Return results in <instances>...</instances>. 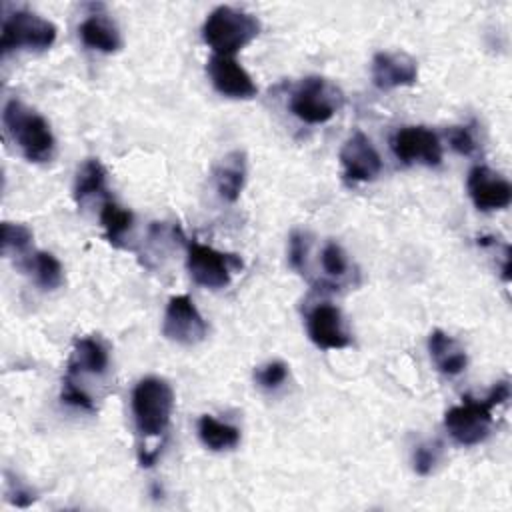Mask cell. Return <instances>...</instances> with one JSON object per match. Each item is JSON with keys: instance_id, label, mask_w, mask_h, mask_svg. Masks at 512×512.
I'll return each instance as SVG.
<instances>
[{"instance_id": "obj_26", "label": "cell", "mask_w": 512, "mask_h": 512, "mask_svg": "<svg viewBox=\"0 0 512 512\" xmlns=\"http://www.w3.org/2000/svg\"><path fill=\"white\" fill-rule=\"evenodd\" d=\"M322 268L330 276H342L348 270V258L340 244L326 242V246L322 248Z\"/></svg>"}, {"instance_id": "obj_1", "label": "cell", "mask_w": 512, "mask_h": 512, "mask_svg": "<svg viewBox=\"0 0 512 512\" xmlns=\"http://www.w3.org/2000/svg\"><path fill=\"white\" fill-rule=\"evenodd\" d=\"M2 124L28 162L42 164L54 158L56 140L50 124L42 114L28 108L22 100L10 98L4 104Z\"/></svg>"}, {"instance_id": "obj_13", "label": "cell", "mask_w": 512, "mask_h": 512, "mask_svg": "<svg viewBox=\"0 0 512 512\" xmlns=\"http://www.w3.org/2000/svg\"><path fill=\"white\" fill-rule=\"evenodd\" d=\"M306 330L310 340L324 350H338L350 346V336L344 330L342 314L336 306L322 302L316 304L306 316Z\"/></svg>"}, {"instance_id": "obj_6", "label": "cell", "mask_w": 512, "mask_h": 512, "mask_svg": "<svg viewBox=\"0 0 512 512\" xmlns=\"http://www.w3.org/2000/svg\"><path fill=\"white\" fill-rule=\"evenodd\" d=\"M56 40V26L30 12V10H16L2 22V38L0 50L2 56L14 50H46Z\"/></svg>"}, {"instance_id": "obj_24", "label": "cell", "mask_w": 512, "mask_h": 512, "mask_svg": "<svg viewBox=\"0 0 512 512\" xmlns=\"http://www.w3.org/2000/svg\"><path fill=\"white\" fill-rule=\"evenodd\" d=\"M256 382L264 388V390H276L278 386L284 384V380L288 378V366L282 360H272L266 362L264 366H260L254 372Z\"/></svg>"}, {"instance_id": "obj_5", "label": "cell", "mask_w": 512, "mask_h": 512, "mask_svg": "<svg viewBox=\"0 0 512 512\" xmlns=\"http://www.w3.org/2000/svg\"><path fill=\"white\" fill-rule=\"evenodd\" d=\"M342 106V92L338 86L320 76L304 78L290 96V110L306 124L328 122Z\"/></svg>"}, {"instance_id": "obj_10", "label": "cell", "mask_w": 512, "mask_h": 512, "mask_svg": "<svg viewBox=\"0 0 512 512\" xmlns=\"http://www.w3.org/2000/svg\"><path fill=\"white\" fill-rule=\"evenodd\" d=\"M344 178L350 182L374 180L382 170V158L364 132H354L340 148Z\"/></svg>"}, {"instance_id": "obj_2", "label": "cell", "mask_w": 512, "mask_h": 512, "mask_svg": "<svg viewBox=\"0 0 512 512\" xmlns=\"http://www.w3.org/2000/svg\"><path fill=\"white\" fill-rule=\"evenodd\" d=\"M510 398V386L506 380L496 382L486 398L466 396L462 404L452 406L444 416V426L454 442L462 446H474L482 442L492 426V412L496 406Z\"/></svg>"}, {"instance_id": "obj_30", "label": "cell", "mask_w": 512, "mask_h": 512, "mask_svg": "<svg viewBox=\"0 0 512 512\" xmlns=\"http://www.w3.org/2000/svg\"><path fill=\"white\" fill-rule=\"evenodd\" d=\"M8 496H10V502L20 508H26L34 502V494L14 480H8Z\"/></svg>"}, {"instance_id": "obj_20", "label": "cell", "mask_w": 512, "mask_h": 512, "mask_svg": "<svg viewBox=\"0 0 512 512\" xmlns=\"http://www.w3.org/2000/svg\"><path fill=\"white\" fill-rule=\"evenodd\" d=\"M30 272H34V280L44 290H56L64 282V270L60 260L50 252H34L24 264Z\"/></svg>"}, {"instance_id": "obj_3", "label": "cell", "mask_w": 512, "mask_h": 512, "mask_svg": "<svg viewBox=\"0 0 512 512\" xmlns=\"http://www.w3.org/2000/svg\"><path fill=\"white\" fill-rule=\"evenodd\" d=\"M260 32V22L256 16L236 10L232 6L214 8L202 26L204 42L214 50V54L232 56L250 44Z\"/></svg>"}, {"instance_id": "obj_16", "label": "cell", "mask_w": 512, "mask_h": 512, "mask_svg": "<svg viewBox=\"0 0 512 512\" xmlns=\"http://www.w3.org/2000/svg\"><path fill=\"white\" fill-rule=\"evenodd\" d=\"M78 34L88 48L104 54H112L122 46L118 26L104 14H90L86 20H82Z\"/></svg>"}, {"instance_id": "obj_27", "label": "cell", "mask_w": 512, "mask_h": 512, "mask_svg": "<svg viewBox=\"0 0 512 512\" xmlns=\"http://www.w3.org/2000/svg\"><path fill=\"white\" fill-rule=\"evenodd\" d=\"M440 458V444L438 442H426V444H420L416 450H414V470L422 476L430 474L432 468L436 466Z\"/></svg>"}, {"instance_id": "obj_7", "label": "cell", "mask_w": 512, "mask_h": 512, "mask_svg": "<svg viewBox=\"0 0 512 512\" xmlns=\"http://www.w3.org/2000/svg\"><path fill=\"white\" fill-rule=\"evenodd\" d=\"M186 268L196 284L218 290L230 284V276L234 270L242 268V260L236 254L218 252L212 246L192 240L188 242Z\"/></svg>"}, {"instance_id": "obj_14", "label": "cell", "mask_w": 512, "mask_h": 512, "mask_svg": "<svg viewBox=\"0 0 512 512\" xmlns=\"http://www.w3.org/2000/svg\"><path fill=\"white\" fill-rule=\"evenodd\" d=\"M418 78V66L406 52H378L372 58V82L378 90L412 86Z\"/></svg>"}, {"instance_id": "obj_9", "label": "cell", "mask_w": 512, "mask_h": 512, "mask_svg": "<svg viewBox=\"0 0 512 512\" xmlns=\"http://www.w3.org/2000/svg\"><path fill=\"white\" fill-rule=\"evenodd\" d=\"M390 148L404 164L438 166L442 162V144L436 132L426 126H404L394 132Z\"/></svg>"}, {"instance_id": "obj_25", "label": "cell", "mask_w": 512, "mask_h": 512, "mask_svg": "<svg viewBox=\"0 0 512 512\" xmlns=\"http://www.w3.org/2000/svg\"><path fill=\"white\" fill-rule=\"evenodd\" d=\"M62 402L68 404V406H74V408L88 410V412L96 410L88 392L82 390L78 380L70 378V376H64V382H62Z\"/></svg>"}, {"instance_id": "obj_28", "label": "cell", "mask_w": 512, "mask_h": 512, "mask_svg": "<svg viewBox=\"0 0 512 512\" xmlns=\"http://www.w3.org/2000/svg\"><path fill=\"white\" fill-rule=\"evenodd\" d=\"M448 140L452 150L462 156H470L476 150V138L468 126H452L448 130Z\"/></svg>"}, {"instance_id": "obj_11", "label": "cell", "mask_w": 512, "mask_h": 512, "mask_svg": "<svg viewBox=\"0 0 512 512\" xmlns=\"http://www.w3.org/2000/svg\"><path fill=\"white\" fill-rule=\"evenodd\" d=\"M466 186L474 206L482 212L502 210L512 202L510 182L488 166H474L468 172Z\"/></svg>"}, {"instance_id": "obj_4", "label": "cell", "mask_w": 512, "mask_h": 512, "mask_svg": "<svg viewBox=\"0 0 512 512\" xmlns=\"http://www.w3.org/2000/svg\"><path fill=\"white\" fill-rule=\"evenodd\" d=\"M172 386L158 376L142 378L132 390V414L142 436H160L172 418Z\"/></svg>"}, {"instance_id": "obj_12", "label": "cell", "mask_w": 512, "mask_h": 512, "mask_svg": "<svg viewBox=\"0 0 512 512\" xmlns=\"http://www.w3.org/2000/svg\"><path fill=\"white\" fill-rule=\"evenodd\" d=\"M206 70H208L212 86L222 96L236 98V100H248L258 94V88H256L252 76L232 56L214 54L208 60Z\"/></svg>"}, {"instance_id": "obj_21", "label": "cell", "mask_w": 512, "mask_h": 512, "mask_svg": "<svg viewBox=\"0 0 512 512\" xmlns=\"http://www.w3.org/2000/svg\"><path fill=\"white\" fill-rule=\"evenodd\" d=\"M104 190H106V168L98 158H88L76 174L74 200L82 204L90 196L104 194Z\"/></svg>"}, {"instance_id": "obj_19", "label": "cell", "mask_w": 512, "mask_h": 512, "mask_svg": "<svg viewBox=\"0 0 512 512\" xmlns=\"http://www.w3.org/2000/svg\"><path fill=\"white\" fill-rule=\"evenodd\" d=\"M198 436L202 444L214 452L230 450L240 442V430L232 424L220 422L214 416H200L198 420Z\"/></svg>"}, {"instance_id": "obj_18", "label": "cell", "mask_w": 512, "mask_h": 512, "mask_svg": "<svg viewBox=\"0 0 512 512\" xmlns=\"http://www.w3.org/2000/svg\"><path fill=\"white\" fill-rule=\"evenodd\" d=\"M428 350H430V356H432L436 368L446 376L460 374L468 364L464 348L452 336H448L442 330H432L430 332Z\"/></svg>"}, {"instance_id": "obj_23", "label": "cell", "mask_w": 512, "mask_h": 512, "mask_svg": "<svg viewBox=\"0 0 512 512\" xmlns=\"http://www.w3.org/2000/svg\"><path fill=\"white\" fill-rule=\"evenodd\" d=\"M32 242V232L24 224H14V222H2V252H14L16 256L24 258V262L32 256L28 254ZM22 262V264H24Z\"/></svg>"}, {"instance_id": "obj_8", "label": "cell", "mask_w": 512, "mask_h": 512, "mask_svg": "<svg viewBox=\"0 0 512 512\" xmlns=\"http://www.w3.org/2000/svg\"><path fill=\"white\" fill-rule=\"evenodd\" d=\"M206 332L208 326L198 308L194 306L192 298L186 294L172 296L166 306L162 334L176 344L194 346L206 338Z\"/></svg>"}, {"instance_id": "obj_17", "label": "cell", "mask_w": 512, "mask_h": 512, "mask_svg": "<svg viewBox=\"0 0 512 512\" xmlns=\"http://www.w3.org/2000/svg\"><path fill=\"white\" fill-rule=\"evenodd\" d=\"M246 180V158L244 152L234 150L226 154L220 164L214 168L216 192L226 202H236L244 188Z\"/></svg>"}, {"instance_id": "obj_22", "label": "cell", "mask_w": 512, "mask_h": 512, "mask_svg": "<svg viewBox=\"0 0 512 512\" xmlns=\"http://www.w3.org/2000/svg\"><path fill=\"white\" fill-rule=\"evenodd\" d=\"M100 222L104 226V232H106V238L108 242H112L114 246H122V240L124 236L130 232L132 228V222H134V216L130 210L122 208L120 204H116L114 200H106L102 204V210H100Z\"/></svg>"}, {"instance_id": "obj_15", "label": "cell", "mask_w": 512, "mask_h": 512, "mask_svg": "<svg viewBox=\"0 0 512 512\" xmlns=\"http://www.w3.org/2000/svg\"><path fill=\"white\" fill-rule=\"evenodd\" d=\"M110 358H108V348L100 338L86 336L78 338L74 342V352L68 362V376H82V374H92V376H102L108 370Z\"/></svg>"}, {"instance_id": "obj_29", "label": "cell", "mask_w": 512, "mask_h": 512, "mask_svg": "<svg viewBox=\"0 0 512 512\" xmlns=\"http://www.w3.org/2000/svg\"><path fill=\"white\" fill-rule=\"evenodd\" d=\"M306 254H308V238L304 232H292L290 246H288V260L290 266L298 272H304L306 268Z\"/></svg>"}]
</instances>
